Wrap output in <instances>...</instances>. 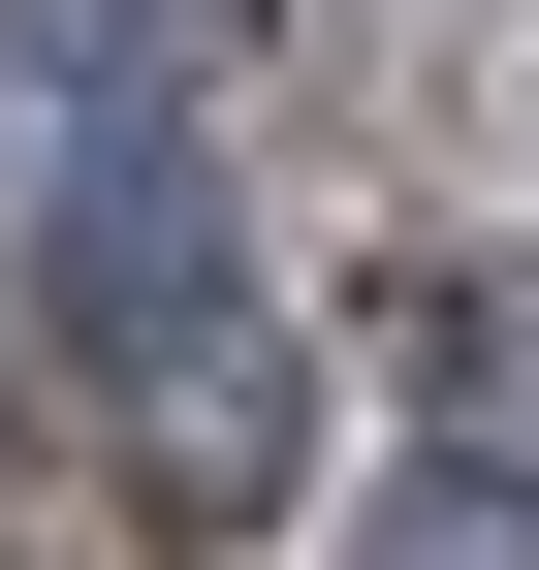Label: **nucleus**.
Returning <instances> with one entry per match:
<instances>
[{
	"label": "nucleus",
	"mask_w": 539,
	"mask_h": 570,
	"mask_svg": "<svg viewBox=\"0 0 539 570\" xmlns=\"http://www.w3.org/2000/svg\"><path fill=\"white\" fill-rule=\"evenodd\" d=\"M381 570H539V508H508V475H413V508H381Z\"/></svg>",
	"instance_id": "nucleus-4"
},
{
	"label": "nucleus",
	"mask_w": 539,
	"mask_h": 570,
	"mask_svg": "<svg viewBox=\"0 0 539 570\" xmlns=\"http://www.w3.org/2000/svg\"><path fill=\"white\" fill-rule=\"evenodd\" d=\"M381 381H444L477 444H539V285H381Z\"/></svg>",
	"instance_id": "nucleus-3"
},
{
	"label": "nucleus",
	"mask_w": 539,
	"mask_h": 570,
	"mask_svg": "<svg viewBox=\"0 0 539 570\" xmlns=\"http://www.w3.org/2000/svg\"><path fill=\"white\" fill-rule=\"evenodd\" d=\"M63 348H96V381H127V348H190V317H223V190H190V159H63Z\"/></svg>",
	"instance_id": "nucleus-1"
},
{
	"label": "nucleus",
	"mask_w": 539,
	"mask_h": 570,
	"mask_svg": "<svg viewBox=\"0 0 539 570\" xmlns=\"http://www.w3.org/2000/svg\"><path fill=\"white\" fill-rule=\"evenodd\" d=\"M127 475H159V539H223V508H286V348H254V317H190V348H127Z\"/></svg>",
	"instance_id": "nucleus-2"
},
{
	"label": "nucleus",
	"mask_w": 539,
	"mask_h": 570,
	"mask_svg": "<svg viewBox=\"0 0 539 570\" xmlns=\"http://www.w3.org/2000/svg\"><path fill=\"white\" fill-rule=\"evenodd\" d=\"M63 63H190V32H254V0H32Z\"/></svg>",
	"instance_id": "nucleus-5"
}]
</instances>
